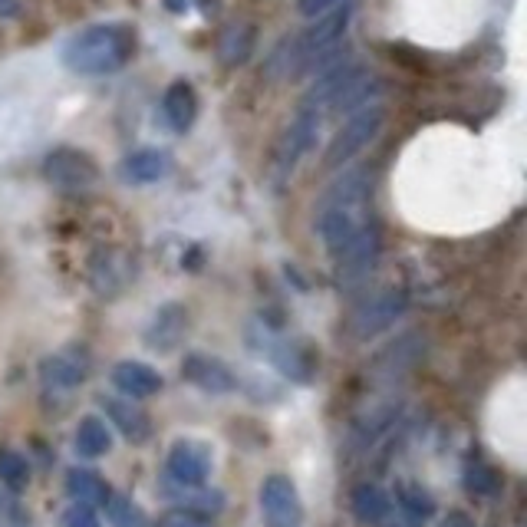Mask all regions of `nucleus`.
<instances>
[{
  "mask_svg": "<svg viewBox=\"0 0 527 527\" xmlns=\"http://www.w3.org/2000/svg\"><path fill=\"white\" fill-rule=\"evenodd\" d=\"M369 228H376L373 215H369V178L366 172H346L323 192L317 205V231L323 244L340 254L360 241Z\"/></svg>",
  "mask_w": 527,
  "mask_h": 527,
  "instance_id": "2",
  "label": "nucleus"
},
{
  "mask_svg": "<svg viewBox=\"0 0 527 527\" xmlns=\"http://www.w3.org/2000/svg\"><path fill=\"white\" fill-rule=\"evenodd\" d=\"M99 406L106 409L109 422L116 425L122 432V439L132 442V445H145L152 439V419L136 399H126V396H103Z\"/></svg>",
  "mask_w": 527,
  "mask_h": 527,
  "instance_id": "12",
  "label": "nucleus"
},
{
  "mask_svg": "<svg viewBox=\"0 0 527 527\" xmlns=\"http://www.w3.org/2000/svg\"><path fill=\"white\" fill-rule=\"evenodd\" d=\"M336 257V277H340V287H360L363 280L373 274V267L379 261V234L376 228H369L360 241H353L350 248L333 254Z\"/></svg>",
  "mask_w": 527,
  "mask_h": 527,
  "instance_id": "10",
  "label": "nucleus"
},
{
  "mask_svg": "<svg viewBox=\"0 0 527 527\" xmlns=\"http://www.w3.org/2000/svg\"><path fill=\"white\" fill-rule=\"evenodd\" d=\"M346 24H350V7L343 4L330 10V14L317 17L307 30L290 33L267 53L264 73L277 83L297 80V76H320L333 63L343 60L336 43L346 33Z\"/></svg>",
  "mask_w": 527,
  "mask_h": 527,
  "instance_id": "1",
  "label": "nucleus"
},
{
  "mask_svg": "<svg viewBox=\"0 0 527 527\" xmlns=\"http://www.w3.org/2000/svg\"><path fill=\"white\" fill-rule=\"evenodd\" d=\"M66 491H70V498L76 504H83V508H106V501L112 495L103 475L89 472V468H70V472H66Z\"/></svg>",
  "mask_w": 527,
  "mask_h": 527,
  "instance_id": "19",
  "label": "nucleus"
},
{
  "mask_svg": "<svg viewBox=\"0 0 527 527\" xmlns=\"http://www.w3.org/2000/svg\"><path fill=\"white\" fill-rule=\"evenodd\" d=\"M40 373H43V383L53 386V389H73L80 386L86 373H89V360L83 350H63L56 356H47V360L40 363Z\"/></svg>",
  "mask_w": 527,
  "mask_h": 527,
  "instance_id": "16",
  "label": "nucleus"
},
{
  "mask_svg": "<svg viewBox=\"0 0 527 527\" xmlns=\"http://www.w3.org/2000/svg\"><path fill=\"white\" fill-rule=\"evenodd\" d=\"M257 353L267 356L280 373L287 379H294V383H310L313 379V360L304 346L284 340V336H274V333H261V340L254 343Z\"/></svg>",
  "mask_w": 527,
  "mask_h": 527,
  "instance_id": "11",
  "label": "nucleus"
},
{
  "mask_svg": "<svg viewBox=\"0 0 527 527\" xmlns=\"http://www.w3.org/2000/svg\"><path fill=\"white\" fill-rule=\"evenodd\" d=\"M402 310H406V297L396 294V290H383V294L366 297L353 313V336L356 340H369V336L383 333L402 317Z\"/></svg>",
  "mask_w": 527,
  "mask_h": 527,
  "instance_id": "8",
  "label": "nucleus"
},
{
  "mask_svg": "<svg viewBox=\"0 0 527 527\" xmlns=\"http://www.w3.org/2000/svg\"><path fill=\"white\" fill-rule=\"evenodd\" d=\"M182 376H185V383L198 386L201 392H211V396H224V392H231L234 386H238V379H234L231 369L221 360H215V356H205V353L185 356Z\"/></svg>",
  "mask_w": 527,
  "mask_h": 527,
  "instance_id": "14",
  "label": "nucleus"
},
{
  "mask_svg": "<svg viewBox=\"0 0 527 527\" xmlns=\"http://www.w3.org/2000/svg\"><path fill=\"white\" fill-rule=\"evenodd\" d=\"M439 527H475V521L472 518H468V514H448V518H442L439 521Z\"/></svg>",
  "mask_w": 527,
  "mask_h": 527,
  "instance_id": "30",
  "label": "nucleus"
},
{
  "mask_svg": "<svg viewBox=\"0 0 527 527\" xmlns=\"http://www.w3.org/2000/svg\"><path fill=\"white\" fill-rule=\"evenodd\" d=\"M112 386L126 399H149L162 389V376L139 360H122L112 366Z\"/></svg>",
  "mask_w": 527,
  "mask_h": 527,
  "instance_id": "15",
  "label": "nucleus"
},
{
  "mask_svg": "<svg viewBox=\"0 0 527 527\" xmlns=\"http://www.w3.org/2000/svg\"><path fill=\"white\" fill-rule=\"evenodd\" d=\"M261 518L267 527H300V521H304V501H300L294 481L284 475L264 478Z\"/></svg>",
  "mask_w": 527,
  "mask_h": 527,
  "instance_id": "7",
  "label": "nucleus"
},
{
  "mask_svg": "<svg viewBox=\"0 0 527 527\" xmlns=\"http://www.w3.org/2000/svg\"><path fill=\"white\" fill-rule=\"evenodd\" d=\"M159 527H211L205 518H198V514L192 511H165L162 518H159Z\"/></svg>",
  "mask_w": 527,
  "mask_h": 527,
  "instance_id": "28",
  "label": "nucleus"
},
{
  "mask_svg": "<svg viewBox=\"0 0 527 527\" xmlns=\"http://www.w3.org/2000/svg\"><path fill=\"white\" fill-rule=\"evenodd\" d=\"M168 168H172V162H168V155L159 152V149H139L126 155V162H122V178L132 185H152L159 182V178L168 175Z\"/></svg>",
  "mask_w": 527,
  "mask_h": 527,
  "instance_id": "18",
  "label": "nucleus"
},
{
  "mask_svg": "<svg viewBox=\"0 0 527 527\" xmlns=\"http://www.w3.org/2000/svg\"><path fill=\"white\" fill-rule=\"evenodd\" d=\"M0 481H4L10 491H27V485H30L27 458L14 452V448H0Z\"/></svg>",
  "mask_w": 527,
  "mask_h": 527,
  "instance_id": "25",
  "label": "nucleus"
},
{
  "mask_svg": "<svg viewBox=\"0 0 527 527\" xmlns=\"http://www.w3.org/2000/svg\"><path fill=\"white\" fill-rule=\"evenodd\" d=\"M162 116H165L168 129H172V132H188V129H192V122L198 116V96H195L192 83L178 80V83H172L165 89Z\"/></svg>",
  "mask_w": 527,
  "mask_h": 527,
  "instance_id": "17",
  "label": "nucleus"
},
{
  "mask_svg": "<svg viewBox=\"0 0 527 527\" xmlns=\"http://www.w3.org/2000/svg\"><path fill=\"white\" fill-rule=\"evenodd\" d=\"M379 126H383V109H379L376 103L360 109V112H353L350 122H346V126L333 136L323 165H327V168H343L356 152H363V145H369V139H376Z\"/></svg>",
  "mask_w": 527,
  "mask_h": 527,
  "instance_id": "6",
  "label": "nucleus"
},
{
  "mask_svg": "<svg viewBox=\"0 0 527 527\" xmlns=\"http://www.w3.org/2000/svg\"><path fill=\"white\" fill-rule=\"evenodd\" d=\"M17 0H0V20H10V17H17Z\"/></svg>",
  "mask_w": 527,
  "mask_h": 527,
  "instance_id": "31",
  "label": "nucleus"
},
{
  "mask_svg": "<svg viewBox=\"0 0 527 527\" xmlns=\"http://www.w3.org/2000/svg\"><path fill=\"white\" fill-rule=\"evenodd\" d=\"M106 518L112 527H149V518H145L139 504L126 495H116V491L106 501Z\"/></svg>",
  "mask_w": 527,
  "mask_h": 527,
  "instance_id": "24",
  "label": "nucleus"
},
{
  "mask_svg": "<svg viewBox=\"0 0 527 527\" xmlns=\"http://www.w3.org/2000/svg\"><path fill=\"white\" fill-rule=\"evenodd\" d=\"M60 527H103L96 518L93 508H83V504H73L70 511L60 518Z\"/></svg>",
  "mask_w": 527,
  "mask_h": 527,
  "instance_id": "27",
  "label": "nucleus"
},
{
  "mask_svg": "<svg viewBox=\"0 0 527 527\" xmlns=\"http://www.w3.org/2000/svg\"><path fill=\"white\" fill-rule=\"evenodd\" d=\"M346 0H300L297 4V10L304 17H310V20H317V17H323V14H330V10H336V7H343Z\"/></svg>",
  "mask_w": 527,
  "mask_h": 527,
  "instance_id": "29",
  "label": "nucleus"
},
{
  "mask_svg": "<svg viewBox=\"0 0 527 527\" xmlns=\"http://www.w3.org/2000/svg\"><path fill=\"white\" fill-rule=\"evenodd\" d=\"M168 475H172L175 485H205L211 475V448L195 439H178L168 448Z\"/></svg>",
  "mask_w": 527,
  "mask_h": 527,
  "instance_id": "9",
  "label": "nucleus"
},
{
  "mask_svg": "<svg viewBox=\"0 0 527 527\" xmlns=\"http://www.w3.org/2000/svg\"><path fill=\"white\" fill-rule=\"evenodd\" d=\"M188 333V310L182 304H165L152 317L149 330H145V346L152 353H172L182 346Z\"/></svg>",
  "mask_w": 527,
  "mask_h": 527,
  "instance_id": "13",
  "label": "nucleus"
},
{
  "mask_svg": "<svg viewBox=\"0 0 527 527\" xmlns=\"http://www.w3.org/2000/svg\"><path fill=\"white\" fill-rule=\"evenodd\" d=\"M396 501H399V508L406 511L409 518H416V521H425V518H432V514H435L432 495L422 485H416V481H399V485H396Z\"/></svg>",
  "mask_w": 527,
  "mask_h": 527,
  "instance_id": "22",
  "label": "nucleus"
},
{
  "mask_svg": "<svg viewBox=\"0 0 527 527\" xmlns=\"http://www.w3.org/2000/svg\"><path fill=\"white\" fill-rule=\"evenodd\" d=\"M465 481L472 495H498L501 491V478L495 468H488V465H472L465 472Z\"/></svg>",
  "mask_w": 527,
  "mask_h": 527,
  "instance_id": "26",
  "label": "nucleus"
},
{
  "mask_svg": "<svg viewBox=\"0 0 527 527\" xmlns=\"http://www.w3.org/2000/svg\"><path fill=\"white\" fill-rule=\"evenodd\" d=\"M73 442H76V452H80L83 458H103L112 445V435H109L103 419L86 416V419H80V429H76Z\"/></svg>",
  "mask_w": 527,
  "mask_h": 527,
  "instance_id": "21",
  "label": "nucleus"
},
{
  "mask_svg": "<svg viewBox=\"0 0 527 527\" xmlns=\"http://www.w3.org/2000/svg\"><path fill=\"white\" fill-rule=\"evenodd\" d=\"M43 178H47L56 192L80 195L99 182V168L80 149H53L47 159H43Z\"/></svg>",
  "mask_w": 527,
  "mask_h": 527,
  "instance_id": "5",
  "label": "nucleus"
},
{
  "mask_svg": "<svg viewBox=\"0 0 527 527\" xmlns=\"http://www.w3.org/2000/svg\"><path fill=\"white\" fill-rule=\"evenodd\" d=\"M320 119H323L320 112H313V109H304V106H300L297 119L290 122L287 132H284V136H280L277 149H274V165H271V175H274V182H277V185H284L287 178L297 172L300 159H304V155L310 152L313 139H317Z\"/></svg>",
  "mask_w": 527,
  "mask_h": 527,
  "instance_id": "4",
  "label": "nucleus"
},
{
  "mask_svg": "<svg viewBox=\"0 0 527 527\" xmlns=\"http://www.w3.org/2000/svg\"><path fill=\"white\" fill-rule=\"evenodd\" d=\"M353 518L360 524H383L392 514V501L379 485H360L350 498Z\"/></svg>",
  "mask_w": 527,
  "mask_h": 527,
  "instance_id": "20",
  "label": "nucleus"
},
{
  "mask_svg": "<svg viewBox=\"0 0 527 527\" xmlns=\"http://www.w3.org/2000/svg\"><path fill=\"white\" fill-rule=\"evenodd\" d=\"M221 60L228 63V66H238V63H244L251 56V50H254V27H248V24H241V27H231L228 33L221 37Z\"/></svg>",
  "mask_w": 527,
  "mask_h": 527,
  "instance_id": "23",
  "label": "nucleus"
},
{
  "mask_svg": "<svg viewBox=\"0 0 527 527\" xmlns=\"http://www.w3.org/2000/svg\"><path fill=\"white\" fill-rule=\"evenodd\" d=\"M136 56V30L129 24H93L73 33L63 47V66L76 76H109Z\"/></svg>",
  "mask_w": 527,
  "mask_h": 527,
  "instance_id": "3",
  "label": "nucleus"
}]
</instances>
